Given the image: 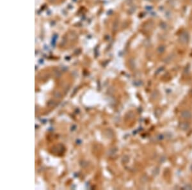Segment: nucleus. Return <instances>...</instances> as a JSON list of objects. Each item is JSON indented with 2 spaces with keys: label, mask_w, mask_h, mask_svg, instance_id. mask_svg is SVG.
Masks as SVG:
<instances>
[{
  "label": "nucleus",
  "mask_w": 192,
  "mask_h": 190,
  "mask_svg": "<svg viewBox=\"0 0 192 190\" xmlns=\"http://www.w3.org/2000/svg\"><path fill=\"white\" fill-rule=\"evenodd\" d=\"M164 50H165V47L163 46V45H161V46H160L158 48V51L160 52V53H163V52L164 51Z\"/></svg>",
  "instance_id": "obj_2"
},
{
  "label": "nucleus",
  "mask_w": 192,
  "mask_h": 190,
  "mask_svg": "<svg viewBox=\"0 0 192 190\" xmlns=\"http://www.w3.org/2000/svg\"><path fill=\"white\" fill-rule=\"evenodd\" d=\"M179 40L182 44H186L189 40V34L186 31L182 32L179 36Z\"/></svg>",
  "instance_id": "obj_1"
}]
</instances>
